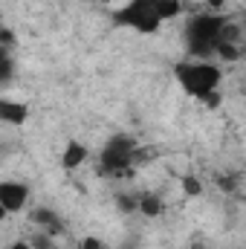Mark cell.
<instances>
[{
    "mask_svg": "<svg viewBox=\"0 0 246 249\" xmlns=\"http://www.w3.org/2000/svg\"><path fill=\"white\" fill-rule=\"evenodd\" d=\"M174 78L183 87L188 99L206 105V107H217L220 105V87H223V70L211 58H180L174 64Z\"/></svg>",
    "mask_w": 246,
    "mask_h": 249,
    "instance_id": "cell-1",
    "label": "cell"
},
{
    "mask_svg": "<svg viewBox=\"0 0 246 249\" xmlns=\"http://www.w3.org/2000/svg\"><path fill=\"white\" fill-rule=\"evenodd\" d=\"M229 18L220 12H197L185 20L183 26V44L188 58H211L217 55V47L226 35Z\"/></svg>",
    "mask_w": 246,
    "mask_h": 249,
    "instance_id": "cell-2",
    "label": "cell"
},
{
    "mask_svg": "<svg viewBox=\"0 0 246 249\" xmlns=\"http://www.w3.org/2000/svg\"><path fill=\"white\" fill-rule=\"evenodd\" d=\"M162 23H165V18H162L157 0H127L113 12V26L139 32V35H154V32H159Z\"/></svg>",
    "mask_w": 246,
    "mask_h": 249,
    "instance_id": "cell-3",
    "label": "cell"
},
{
    "mask_svg": "<svg viewBox=\"0 0 246 249\" xmlns=\"http://www.w3.org/2000/svg\"><path fill=\"white\" fill-rule=\"evenodd\" d=\"M139 160V145L133 136H124V133H116L105 142L102 154H99V168L102 174H124L136 165Z\"/></svg>",
    "mask_w": 246,
    "mask_h": 249,
    "instance_id": "cell-4",
    "label": "cell"
},
{
    "mask_svg": "<svg viewBox=\"0 0 246 249\" xmlns=\"http://www.w3.org/2000/svg\"><path fill=\"white\" fill-rule=\"evenodd\" d=\"M29 203V186L20 180H3L0 183V209L3 214H18Z\"/></svg>",
    "mask_w": 246,
    "mask_h": 249,
    "instance_id": "cell-5",
    "label": "cell"
},
{
    "mask_svg": "<svg viewBox=\"0 0 246 249\" xmlns=\"http://www.w3.org/2000/svg\"><path fill=\"white\" fill-rule=\"evenodd\" d=\"M26 116H29V107L23 102H15V99H3L0 102V122L3 124L18 127V124L26 122Z\"/></svg>",
    "mask_w": 246,
    "mask_h": 249,
    "instance_id": "cell-6",
    "label": "cell"
},
{
    "mask_svg": "<svg viewBox=\"0 0 246 249\" xmlns=\"http://www.w3.org/2000/svg\"><path fill=\"white\" fill-rule=\"evenodd\" d=\"M87 157H90V151L81 142H67L61 151V168L64 171H75V168H81L87 162Z\"/></svg>",
    "mask_w": 246,
    "mask_h": 249,
    "instance_id": "cell-7",
    "label": "cell"
},
{
    "mask_svg": "<svg viewBox=\"0 0 246 249\" xmlns=\"http://www.w3.org/2000/svg\"><path fill=\"white\" fill-rule=\"evenodd\" d=\"M142 217H162L165 212V203H162V194H154V191H145L139 194V209H136Z\"/></svg>",
    "mask_w": 246,
    "mask_h": 249,
    "instance_id": "cell-8",
    "label": "cell"
},
{
    "mask_svg": "<svg viewBox=\"0 0 246 249\" xmlns=\"http://www.w3.org/2000/svg\"><path fill=\"white\" fill-rule=\"evenodd\" d=\"M183 191L188 197H200L203 194V183L197 177H183Z\"/></svg>",
    "mask_w": 246,
    "mask_h": 249,
    "instance_id": "cell-9",
    "label": "cell"
},
{
    "mask_svg": "<svg viewBox=\"0 0 246 249\" xmlns=\"http://www.w3.org/2000/svg\"><path fill=\"white\" fill-rule=\"evenodd\" d=\"M75 249H107L99 238H84V241H78V247Z\"/></svg>",
    "mask_w": 246,
    "mask_h": 249,
    "instance_id": "cell-10",
    "label": "cell"
},
{
    "mask_svg": "<svg viewBox=\"0 0 246 249\" xmlns=\"http://www.w3.org/2000/svg\"><path fill=\"white\" fill-rule=\"evenodd\" d=\"M6 249H35V247H32V241H23V238H20V241H12Z\"/></svg>",
    "mask_w": 246,
    "mask_h": 249,
    "instance_id": "cell-11",
    "label": "cell"
},
{
    "mask_svg": "<svg viewBox=\"0 0 246 249\" xmlns=\"http://www.w3.org/2000/svg\"><path fill=\"white\" fill-rule=\"evenodd\" d=\"M157 3H165V0H157Z\"/></svg>",
    "mask_w": 246,
    "mask_h": 249,
    "instance_id": "cell-12",
    "label": "cell"
}]
</instances>
